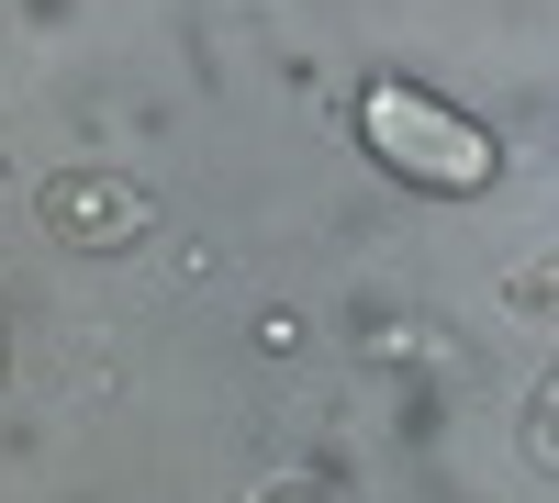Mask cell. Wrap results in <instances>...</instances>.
<instances>
[{"mask_svg": "<svg viewBox=\"0 0 559 503\" xmlns=\"http://www.w3.org/2000/svg\"><path fill=\"white\" fill-rule=\"evenodd\" d=\"M358 123H369V146H381L403 179H426V191H481V179H492V134H481L471 112L426 101V89H403V79L369 89Z\"/></svg>", "mask_w": 559, "mask_h": 503, "instance_id": "cell-1", "label": "cell"}, {"mask_svg": "<svg viewBox=\"0 0 559 503\" xmlns=\"http://www.w3.org/2000/svg\"><path fill=\"white\" fill-rule=\"evenodd\" d=\"M537 459H559V392L537 403Z\"/></svg>", "mask_w": 559, "mask_h": 503, "instance_id": "cell-2", "label": "cell"}]
</instances>
